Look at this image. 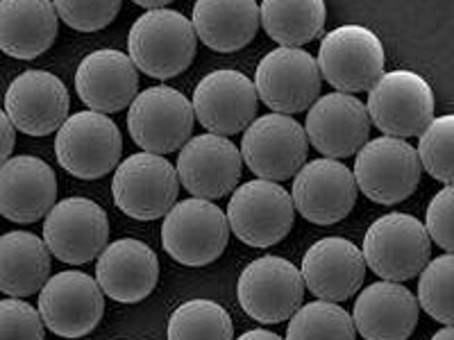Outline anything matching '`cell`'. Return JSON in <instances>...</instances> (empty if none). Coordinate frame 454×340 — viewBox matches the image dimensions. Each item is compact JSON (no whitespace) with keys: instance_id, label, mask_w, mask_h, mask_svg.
I'll return each instance as SVG.
<instances>
[{"instance_id":"27","label":"cell","mask_w":454,"mask_h":340,"mask_svg":"<svg viewBox=\"0 0 454 340\" xmlns=\"http://www.w3.org/2000/svg\"><path fill=\"white\" fill-rule=\"evenodd\" d=\"M192 26L196 36L216 52H237L248 46L259 30L254 0H198Z\"/></svg>"},{"instance_id":"32","label":"cell","mask_w":454,"mask_h":340,"mask_svg":"<svg viewBox=\"0 0 454 340\" xmlns=\"http://www.w3.org/2000/svg\"><path fill=\"white\" fill-rule=\"evenodd\" d=\"M452 277H454V257L441 254V257L427 261L420 270L419 282V306L441 322L443 327H452L454 305H452Z\"/></svg>"},{"instance_id":"23","label":"cell","mask_w":454,"mask_h":340,"mask_svg":"<svg viewBox=\"0 0 454 340\" xmlns=\"http://www.w3.org/2000/svg\"><path fill=\"white\" fill-rule=\"evenodd\" d=\"M57 200L55 170L39 157L19 155L0 166V216L19 225L42 220Z\"/></svg>"},{"instance_id":"3","label":"cell","mask_w":454,"mask_h":340,"mask_svg":"<svg viewBox=\"0 0 454 340\" xmlns=\"http://www.w3.org/2000/svg\"><path fill=\"white\" fill-rule=\"evenodd\" d=\"M432 254V241L423 222L409 213H387L368 227L362 257L382 282H409L419 277Z\"/></svg>"},{"instance_id":"16","label":"cell","mask_w":454,"mask_h":340,"mask_svg":"<svg viewBox=\"0 0 454 340\" xmlns=\"http://www.w3.org/2000/svg\"><path fill=\"white\" fill-rule=\"evenodd\" d=\"M193 116L209 135L232 136L243 132L257 116L259 98L253 80L234 68L209 73L193 89Z\"/></svg>"},{"instance_id":"10","label":"cell","mask_w":454,"mask_h":340,"mask_svg":"<svg viewBox=\"0 0 454 340\" xmlns=\"http://www.w3.org/2000/svg\"><path fill=\"white\" fill-rule=\"evenodd\" d=\"M307 141L305 128L284 113H266L254 119L243 129L241 161L253 170L259 180L284 182L295 177L307 164Z\"/></svg>"},{"instance_id":"1","label":"cell","mask_w":454,"mask_h":340,"mask_svg":"<svg viewBox=\"0 0 454 340\" xmlns=\"http://www.w3.org/2000/svg\"><path fill=\"white\" fill-rule=\"evenodd\" d=\"M198 36L192 21L176 10L145 12L132 23L128 57L137 71L155 80H170L192 66Z\"/></svg>"},{"instance_id":"29","label":"cell","mask_w":454,"mask_h":340,"mask_svg":"<svg viewBox=\"0 0 454 340\" xmlns=\"http://www.w3.org/2000/svg\"><path fill=\"white\" fill-rule=\"evenodd\" d=\"M325 3L320 0H263L259 26L279 48H300L325 30Z\"/></svg>"},{"instance_id":"38","label":"cell","mask_w":454,"mask_h":340,"mask_svg":"<svg viewBox=\"0 0 454 340\" xmlns=\"http://www.w3.org/2000/svg\"><path fill=\"white\" fill-rule=\"evenodd\" d=\"M237 340H284L282 336L273 334V331H266V329H250L246 334L239 336Z\"/></svg>"},{"instance_id":"12","label":"cell","mask_w":454,"mask_h":340,"mask_svg":"<svg viewBox=\"0 0 454 340\" xmlns=\"http://www.w3.org/2000/svg\"><path fill=\"white\" fill-rule=\"evenodd\" d=\"M239 305L254 322L278 325L302 306L305 282L300 268L282 257H262L246 266L237 283Z\"/></svg>"},{"instance_id":"31","label":"cell","mask_w":454,"mask_h":340,"mask_svg":"<svg viewBox=\"0 0 454 340\" xmlns=\"http://www.w3.org/2000/svg\"><path fill=\"white\" fill-rule=\"evenodd\" d=\"M286 327V340H355L352 318L334 302H309L302 305Z\"/></svg>"},{"instance_id":"6","label":"cell","mask_w":454,"mask_h":340,"mask_svg":"<svg viewBox=\"0 0 454 340\" xmlns=\"http://www.w3.org/2000/svg\"><path fill=\"white\" fill-rule=\"evenodd\" d=\"M55 155L68 175L100 180L121 164L123 136L119 125L98 112H78L57 129Z\"/></svg>"},{"instance_id":"36","label":"cell","mask_w":454,"mask_h":340,"mask_svg":"<svg viewBox=\"0 0 454 340\" xmlns=\"http://www.w3.org/2000/svg\"><path fill=\"white\" fill-rule=\"evenodd\" d=\"M452 213H454V189L452 186H443L436 196L429 200L427 213H425V232H427L429 241H434L445 254H452L454 250V227H452Z\"/></svg>"},{"instance_id":"9","label":"cell","mask_w":454,"mask_h":340,"mask_svg":"<svg viewBox=\"0 0 454 340\" xmlns=\"http://www.w3.org/2000/svg\"><path fill=\"white\" fill-rule=\"evenodd\" d=\"M192 100L173 87H150L137 93L128 112L129 136L148 155H168L192 139Z\"/></svg>"},{"instance_id":"28","label":"cell","mask_w":454,"mask_h":340,"mask_svg":"<svg viewBox=\"0 0 454 340\" xmlns=\"http://www.w3.org/2000/svg\"><path fill=\"white\" fill-rule=\"evenodd\" d=\"M51 279V252L43 238L32 232L0 236V290L23 299L43 289Z\"/></svg>"},{"instance_id":"19","label":"cell","mask_w":454,"mask_h":340,"mask_svg":"<svg viewBox=\"0 0 454 340\" xmlns=\"http://www.w3.org/2000/svg\"><path fill=\"white\" fill-rule=\"evenodd\" d=\"M307 141L325 159H346L356 155L371 135L366 104L348 93L320 96L307 112Z\"/></svg>"},{"instance_id":"2","label":"cell","mask_w":454,"mask_h":340,"mask_svg":"<svg viewBox=\"0 0 454 340\" xmlns=\"http://www.w3.org/2000/svg\"><path fill=\"white\" fill-rule=\"evenodd\" d=\"M320 80L339 93L371 91L384 75V46L380 36L364 26H340L323 36L318 48Z\"/></svg>"},{"instance_id":"35","label":"cell","mask_w":454,"mask_h":340,"mask_svg":"<svg viewBox=\"0 0 454 340\" xmlns=\"http://www.w3.org/2000/svg\"><path fill=\"white\" fill-rule=\"evenodd\" d=\"M39 311L23 299H0V340H43Z\"/></svg>"},{"instance_id":"34","label":"cell","mask_w":454,"mask_h":340,"mask_svg":"<svg viewBox=\"0 0 454 340\" xmlns=\"http://www.w3.org/2000/svg\"><path fill=\"white\" fill-rule=\"evenodd\" d=\"M57 12V19H62L68 27L78 32H98L107 27L109 23L119 16V0H57L52 3Z\"/></svg>"},{"instance_id":"21","label":"cell","mask_w":454,"mask_h":340,"mask_svg":"<svg viewBox=\"0 0 454 340\" xmlns=\"http://www.w3.org/2000/svg\"><path fill=\"white\" fill-rule=\"evenodd\" d=\"M300 274L305 289L323 302H346L362 289L366 261L355 243L340 236L320 238L302 257Z\"/></svg>"},{"instance_id":"4","label":"cell","mask_w":454,"mask_h":340,"mask_svg":"<svg viewBox=\"0 0 454 340\" xmlns=\"http://www.w3.org/2000/svg\"><path fill=\"white\" fill-rule=\"evenodd\" d=\"M230 232L250 248H273L295 222L291 193L278 182L253 180L234 189L227 202Z\"/></svg>"},{"instance_id":"7","label":"cell","mask_w":454,"mask_h":340,"mask_svg":"<svg viewBox=\"0 0 454 340\" xmlns=\"http://www.w3.org/2000/svg\"><path fill=\"white\" fill-rule=\"evenodd\" d=\"M368 119L384 136L411 139L434 119V91L423 75L409 68L384 73L368 91Z\"/></svg>"},{"instance_id":"8","label":"cell","mask_w":454,"mask_h":340,"mask_svg":"<svg viewBox=\"0 0 454 340\" xmlns=\"http://www.w3.org/2000/svg\"><path fill=\"white\" fill-rule=\"evenodd\" d=\"M356 191L377 205L404 202L419 189L423 168L411 143L393 136L366 141L356 152L355 170Z\"/></svg>"},{"instance_id":"22","label":"cell","mask_w":454,"mask_h":340,"mask_svg":"<svg viewBox=\"0 0 454 340\" xmlns=\"http://www.w3.org/2000/svg\"><path fill=\"white\" fill-rule=\"evenodd\" d=\"M160 282V259L137 238L109 243L96 261V283L103 295L121 305H139Z\"/></svg>"},{"instance_id":"11","label":"cell","mask_w":454,"mask_h":340,"mask_svg":"<svg viewBox=\"0 0 454 340\" xmlns=\"http://www.w3.org/2000/svg\"><path fill=\"white\" fill-rule=\"evenodd\" d=\"M114 202L135 220H157L177 202L180 180L176 166L160 155L137 152L116 166L112 180Z\"/></svg>"},{"instance_id":"14","label":"cell","mask_w":454,"mask_h":340,"mask_svg":"<svg viewBox=\"0 0 454 340\" xmlns=\"http://www.w3.org/2000/svg\"><path fill=\"white\" fill-rule=\"evenodd\" d=\"M36 311L48 331L62 338H82L100 325L105 295L96 279L80 270H64L43 283Z\"/></svg>"},{"instance_id":"24","label":"cell","mask_w":454,"mask_h":340,"mask_svg":"<svg viewBox=\"0 0 454 340\" xmlns=\"http://www.w3.org/2000/svg\"><path fill=\"white\" fill-rule=\"evenodd\" d=\"M350 318L364 340H407L419 325L420 306L403 283L377 282L356 295Z\"/></svg>"},{"instance_id":"25","label":"cell","mask_w":454,"mask_h":340,"mask_svg":"<svg viewBox=\"0 0 454 340\" xmlns=\"http://www.w3.org/2000/svg\"><path fill=\"white\" fill-rule=\"evenodd\" d=\"M139 89V73L128 52L100 48L80 62L75 71V91L89 112L116 113L132 104Z\"/></svg>"},{"instance_id":"26","label":"cell","mask_w":454,"mask_h":340,"mask_svg":"<svg viewBox=\"0 0 454 340\" xmlns=\"http://www.w3.org/2000/svg\"><path fill=\"white\" fill-rule=\"evenodd\" d=\"M59 32L51 0H0V50L16 59H35L51 50Z\"/></svg>"},{"instance_id":"20","label":"cell","mask_w":454,"mask_h":340,"mask_svg":"<svg viewBox=\"0 0 454 340\" xmlns=\"http://www.w3.org/2000/svg\"><path fill=\"white\" fill-rule=\"evenodd\" d=\"M356 184L352 170L336 159H314L294 177L295 212L314 225L340 222L356 202Z\"/></svg>"},{"instance_id":"13","label":"cell","mask_w":454,"mask_h":340,"mask_svg":"<svg viewBox=\"0 0 454 340\" xmlns=\"http://www.w3.org/2000/svg\"><path fill=\"white\" fill-rule=\"evenodd\" d=\"M320 73L316 57L302 48H275L254 71V91L273 113L294 116L318 100Z\"/></svg>"},{"instance_id":"30","label":"cell","mask_w":454,"mask_h":340,"mask_svg":"<svg viewBox=\"0 0 454 340\" xmlns=\"http://www.w3.org/2000/svg\"><path fill=\"white\" fill-rule=\"evenodd\" d=\"M168 340H234L232 318L212 299H189L168 318Z\"/></svg>"},{"instance_id":"18","label":"cell","mask_w":454,"mask_h":340,"mask_svg":"<svg viewBox=\"0 0 454 340\" xmlns=\"http://www.w3.org/2000/svg\"><path fill=\"white\" fill-rule=\"evenodd\" d=\"M71 96L55 73L30 71L12 80L5 93V113L14 129L27 136H48L68 119Z\"/></svg>"},{"instance_id":"17","label":"cell","mask_w":454,"mask_h":340,"mask_svg":"<svg viewBox=\"0 0 454 340\" xmlns=\"http://www.w3.org/2000/svg\"><path fill=\"white\" fill-rule=\"evenodd\" d=\"M241 152L225 136L200 135L186 141L177 157V180L200 200H221L241 180Z\"/></svg>"},{"instance_id":"39","label":"cell","mask_w":454,"mask_h":340,"mask_svg":"<svg viewBox=\"0 0 454 340\" xmlns=\"http://www.w3.org/2000/svg\"><path fill=\"white\" fill-rule=\"evenodd\" d=\"M432 340H454L452 327H443L441 331H436V334L432 336Z\"/></svg>"},{"instance_id":"37","label":"cell","mask_w":454,"mask_h":340,"mask_svg":"<svg viewBox=\"0 0 454 340\" xmlns=\"http://www.w3.org/2000/svg\"><path fill=\"white\" fill-rule=\"evenodd\" d=\"M16 143V129L12 120L7 119L5 109H0V166L12 159V150Z\"/></svg>"},{"instance_id":"5","label":"cell","mask_w":454,"mask_h":340,"mask_svg":"<svg viewBox=\"0 0 454 340\" xmlns=\"http://www.w3.org/2000/svg\"><path fill=\"white\" fill-rule=\"evenodd\" d=\"M230 241V225L221 206L200 197L173 205L161 225V245L168 257L189 268L216 261Z\"/></svg>"},{"instance_id":"33","label":"cell","mask_w":454,"mask_h":340,"mask_svg":"<svg viewBox=\"0 0 454 340\" xmlns=\"http://www.w3.org/2000/svg\"><path fill=\"white\" fill-rule=\"evenodd\" d=\"M452 143H454V116L445 113L439 119H432V123L419 135V155L420 168H425L434 180L441 184L452 186L454 168H452Z\"/></svg>"},{"instance_id":"15","label":"cell","mask_w":454,"mask_h":340,"mask_svg":"<svg viewBox=\"0 0 454 340\" xmlns=\"http://www.w3.org/2000/svg\"><path fill=\"white\" fill-rule=\"evenodd\" d=\"M109 241V218L98 202L67 197L55 202L43 220V243L51 257L82 266L98 257Z\"/></svg>"}]
</instances>
